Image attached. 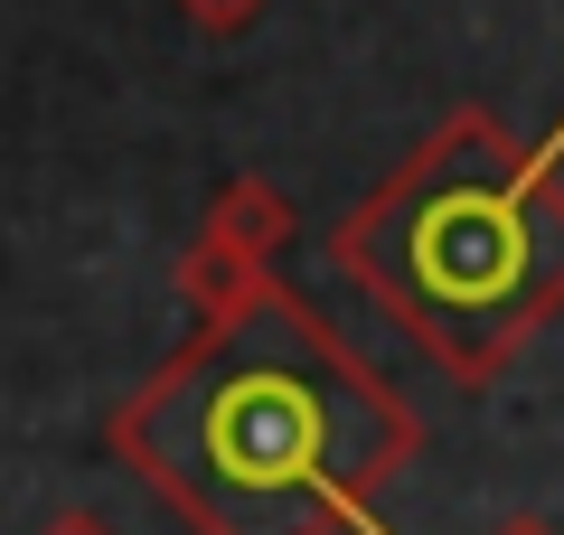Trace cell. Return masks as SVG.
<instances>
[{
    "mask_svg": "<svg viewBox=\"0 0 564 535\" xmlns=\"http://www.w3.org/2000/svg\"><path fill=\"white\" fill-rule=\"evenodd\" d=\"M122 433L226 535L339 507L395 451L386 395L348 376V357L282 301H245L188 367H170L132 404Z\"/></svg>",
    "mask_w": 564,
    "mask_h": 535,
    "instance_id": "cell-1",
    "label": "cell"
},
{
    "mask_svg": "<svg viewBox=\"0 0 564 535\" xmlns=\"http://www.w3.org/2000/svg\"><path fill=\"white\" fill-rule=\"evenodd\" d=\"M348 263L443 357L489 367L564 292V198L545 188V160H518L489 122H462L367 207Z\"/></svg>",
    "mask_w": 564,
    "mask_h": 535,
    "instance_id": "cell-2",
    "label": "cell"
},
{
    "mask_svg": "<svg viewBox=\"0 0 564 535\" xmlns=\"http://www.w3.org/2000/svg\"><path fill=\"white\" fill-rule=\"evenodd\" d=\"M188 10H207V20H245L254 0H188Z\"/></svg>",
    "mask_w": 564,
    "mask_h": 535,
    "instance_id": "cell-3",
    "label": "cell"
}]
</instances>
